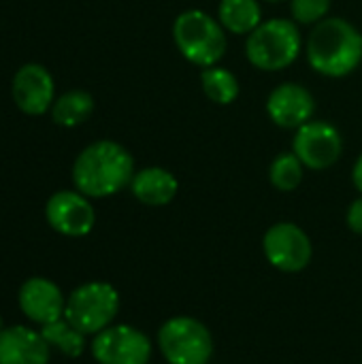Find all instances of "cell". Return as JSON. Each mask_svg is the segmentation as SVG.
Instances as JSON below:
<instances>
[{
	"mask_svg": "<svg viewBox=\"0 0 362 364\" xmlns=\"http://www.w3.org/2000/svg\"><path fill=\"white\" fill-rule=\"evenodd\" d=\"M134 158L115 141L90 143L73 164V183L87 198H107L130 186Z\"/></svg>",
	"mask_w": 362,
	"mask_h": 364,
	"instance_id": "1",
	"label": "cell"
},
{
	"mask_svg": "<svg viewBox=\"0 0 362 364\" xmlns=\"http://www.w3.org/2000/svg\"><path fill=\"white\" fill-rule=\"evenodd\" d=\"M307 60L318 75L348 77L362 62L361 30L344 17L322 19L307 38Z\"/></svg>",
	"mask_w": 362,
	"mask_h": 364,
	"instance_id": "2",
	"label": "cell"
},
{
	"mask_svg": "<svg viewBox=\"0 0 362 364\" xmlns=\"http://www.w3.org/2000/svg\"><path fill=\"white\" fill-rule=\"evenodd\" d=\"M173 41L179 53L201 68L220 64L226 53L224 26L201 9H188L175 17Z\"/></svg>",
	"mask_w": 362,
	"mask_h": 364,
	"instance_id": "3",
	"label": "cell"
},
{
	"mask_svg": "<svg viewBox=\"0 0 362 364\" xmlns=\"http://www.w3.org/2000/svg\"><path fill=\"white\" fill-rule=\"evenodd\" d=\"M303 36L294 19L275 17L262 21L247 34L245 55L250 64L265 73H277L288 68L301 53Z\"/></svg>",
	"mask_w": 362,
	"mask_h": 364,
	"instance_id": "4",
	"label": "cell"
},
{
	"mask_svg": "<svg viewBox=\"0 0 362 364\" xmlns=\"http://www.w3.org/2000/svg\"><path fill=\"white\" fill-rule=\"evenodd\" d=\"M117 314L119 294L107 282H87L75 288L64 307V318L85 337L109 328Z\"/></svg>",
	"mask_w": 362,
	"mask_h": 364,
	"instance_id": "5",
	"label": "cell"
},
{
	"mask_svg": "<svg viewBox=\"0 0 362 364\" xmlns=\"http://www.w3.org/2000/svg\"><path fill=\"white\" fill-rule=\"evenodd\" d=\"M158 348L169 364H207L213 356V337L201 320L175 316L160 326Z\"/></svg>",
	"mask_w": 362,
	"mask_h": 364,
	"instance_id": "6",
	"label": "cell"
},
{
	"mask_svg": "<svg viewBox=\"0 0 362 364\" xmlns=\"http://www.w3.org/2000/svg\"><path fill=\"white\" fill-rule=\"evenodd\" d=\"M262 250L271 267L282 273H299L309 267L314 247L307 232L292 222L273 224L262 239Z\"/></svg>",
	"mask_w": 362,
	"mask_h": 364,
	"instance_id": "7",
	"label": "cell"
},
{
	"mask_svg": "<svg viewBox=\"0 0 362 364\" xmlns=\"http://www.w3.org/2000/svg\"><path fill=\"white\" fill-rule=\"evenodd\" d=\"M92 356L98 364H149L151 339L130 324H115L94 337Z\"/></svg>",
	"mask_w": 362,
	"mask_h": 364,
	"instance_id": "8",
	"label": "cell"
},
{
	"mask_svg": "<svg viewBox=\"0 0 362 364\" xmlns=\"http://www.w3.org/2000/svg\"><path fill=\"white\" fill-rule=\"evenodd\" d=\"M292 151L305 168L326 171L341 158L344 136L333 124L312 119L297 130L292 139Z\"/></svg>",
	"mask_w": 362,
	"mask_h": 364,
	"instance_id": "9",
	"label": "cell"
},
{
	"mask_svg": "<svg viewBox=\"0 0 362 364\" xmlns=\"http://www.w3.org/2000/svg\"><path fill=\"white\" fill-rule=\"evenodd\" d=\"M49 226L64 237H85L96 224V211L79 190H60L45 205Z\"/></svg>",
	"mask_w": 362,
	"mask_h": 364,
	"instance_id": "10",
	"label": "cell"
},
{
	"mask_svg": "<svg viewBox=\"0 0 362 364\" xmlns=\"http://www.w3.org/2000/svg\"><path fill=\"white\" fill-rule=\"evenodd\" d=\"M11 96L17 109L26 115L47 113L55 100V83L51 73L36 62L23 64L13 77Z\"/></svg>",
	"mask_w": 362,
	"mask_h": 364,
	"instance_id": "11",
	"label": "cell"
},
{
	"mask_svg": "<svg viewBox=\"0 0 362 364\" xmlns=\"http://www.w3.org/2000/svg\"><path fill=\"white\" fill-rule=\"evenodd\" d=\"M316 113L314 94L301 83H282L267 98L269 119L286 130H299Z\"/></svg>",
	"mask_w": 362,
	"mask_h": 364,
	"instance_id": "12",
	"label": "cell"
},
{
	"mask_svg": "<svg viewBox=\"0 0 362 364\" xmlns=\"http://www.w3.org/2000/svg\"><path fill=\"white\" fill-rule=\"evenodd\" d=\"M66 299L58 284L45 277H30L19 288V309L21 314L45 326L49 322H55L64 318Z\"/></svg>",
	"mask_w": 362,
	"mask_h": 364,
	"instance_id": "13",
	"label": "cell"
},
{
	"mask_svg": "<svg viewBox=\"0 0 362 364\" xmlns=\"http://www.w3.org/2000/svg\"><path fill=\"white\" fill-rule=\"evenodd\" d=\"M49 343L28 326H9L0 333V364H47Z\"/></svg>",
	"mask_w": 362,
	"mask_h": 364,
	"instance_id": "14",
	"label": "cell"
},
{
	"mask_svg": "<svg viewBox=\"0 0 362 364\" xmlns=\"http://www.w3.org/2000/svg\"><path fill=\"white\" fill-rule=\"evenodd\" d=\"M130 190L139 203L147 207H164L177 196L179 183L171 171L162 166H147L134 173Z\"/></svg>",
	"mask_w": 362,
	"mask_h": 364,
	"instance_id": "15",
	"label": "cell"
},
{
	"mask_svg": "<svg viewBox=\"0 0 362 364\" xmlns=\"http://www.w3.org/2000/svg\"><path fill=\"white\" fill-rule=\"evenodd\" d=\"M218 19L230 34H250L262 23V9L258 0H222Z\"/></svg>",
	"mask_w": 362,
	"mask_h": 364,
	"instance_id": "16",
	"label": "cell"
},
{
	"mask_svg": "<svg viewBox=\"0 0 362 364\" xmlns=\"http://www.w3.org/2000/svg\"><path fill=\"white\" fill-rule=\"evenodd\" d=\"M92 113L94 98L85 90H68L62 96H58L51 107V119L64 128H75L83 124L85 119H90Z\"/></svg>",
	"mask_w": 362,
	"mask_h": 364,
	"instance_id": "17",
	"label": "cell"
},
{
	"mask_svg": "<svg viewBox=\"0 0 362 364\" xmlns=\"http://www.w3.org/2000/svg\"><path fill=\"white\" fill-rule=\"evenodd\" d=\"M201 85H203V92L207 94V98L215 105H233L241 90L237 75L220 64L203 68Z\"/></svg>",
	"mask_w": 362,
	"mask_h": 364,
	"instance_id": "18",
	"label": "cell"
},
{
	"mask_svg": "<svg viewBox=\"0 0 362 364\" xmlns=\"http://www.w3.org/2000/svg\"><path fill=\"white\" fill-rule=\"evenodd\" d=\"M41 335L49 343V348H55L68 358H79L85 352V335L77 331L66 318L45 324L41 328Z\"/></svg>",
	"mask_w": 362,
	"mask_h": 364,
	"instance_id": "19",
	"label": "cell"
},
{
	"mask_svg": "<svg viewBox=\"0 0 362 364\" xmlns=\"http://www.w3.org/2000/svg\"><path fill=\"white\" fill-rule=\"evenodd\" d=\"M303 173H305V166L297 158V154L294 151H284L271 162L269 181L280 192H292V190H297L301 186Z\"/></svg>",
	"mask_w": 362,
	"mask_h": 364,
	"instance_id": "20",
	"label": "cell"
},
{
	"mask_svg": "<svg viewBox=\"0 0 362 364\" xmlns=\"http://www.w3.org/2000/svg\"><path fill=\"white\" fill-rule=\"evenodd\" d=\"M331 11V0H290V13L297 23L316 26L326 19Z\"/></svg>",
	"mask_w": 362,
	"mask_h": 364,
	"instance_id": "21",
	"label": "cell"
},
{
	"mask_svg": "<svg viewBox=\"0 0 362 364\" xmlns=\"http://www.w3.org/2000/svg\"><path fill=\"white\" fill-rule=\"evenodd\" d=\"M348 226H350L352 232L362 235V194L348 209Z\"/></svg>",
	"mask_w": 362,
	"mask_h": 364,
	"instance_id": "22",
	"label": "cell"
},
{
	"mask_svg": "<svg viewBox=\"0 0 362 364\" xmlns=\"http://www.w3.org/2000/svg\"><path fill=\"white\" fill-rule=\"evenodd\" d=\"M352 183H354V188L362 194V154L358 156V160L354 162V168H352Z\"/></svg>",
	"mask_w": 362,
	"mask_h": 364,
	"instance_id": "23",
	"label": "cell"
},
{
	"mask_svg": "<svg viewBox=\"0 0 362 364\" xmlns=\"http://www.w3.org/2000/svg\"><path fill=\"white\" fill-rule=\"evenodd\" d=\"M4 331V324H2V318H0V333Z\"/></svg>",
	"mask_w": 362,
	"mask_h": 364,
	"instance_id": "24",
	"label": "cell"
},
{
	"mask_svg": "<svg viewBox=\"0 0 362 364\" xmlns=\"http://www.w3.org/2000/svg\"><path fill=\"white\" fill-rule=\"evenodd\" d=\"M265 2H284V0H265Z\"/></svg>",
	"mask_w": 362,
	"mask_h": 364,
	"instance_id": "25",
	"label": "cell"
}]
</instances>
